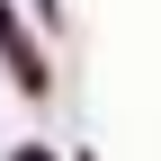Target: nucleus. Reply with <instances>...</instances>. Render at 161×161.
Returning <instances> with one entry per match:
<instances>
[{"mask_svg": "<svg viewBox=\"0 0 161 161\" xmlns=\"http://www.w3.org/2000/svg\"><path fill=\"white\" fill-rule=\"evenodd\" d=\"M0 45H18V18H9V0H0Z\"/></svg>", "mask_w": 161, "mask_h": 161, "instance_id": "1", "label": "nucleus"}, {"mask_svg": "<svg viewBox=\"0 0 161 161\" xmlns=\"http://www.w3.org/2000/svg\"><path fill=\"white\" fill-rule=\"evenodd\" d=\"M9 161H54V152H45V143H27V152H9Z\"/></svg>", "mask_w": 161, "mask_h": 161, "instance_id": "2", "label": "nucleus"}]
</instances>
